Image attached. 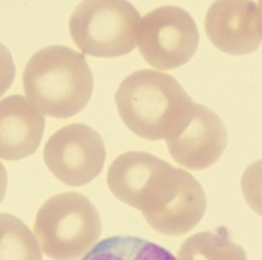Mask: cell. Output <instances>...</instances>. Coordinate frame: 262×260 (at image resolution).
<instances>
[{
  "mask_svg": "<svg viewBox=\"0 0 262 260\" xmlns=\"http://www.w3.org/2000/svg\"><path fill=\"white\" fill-rule=\"evenodd\" d=\"M204 29L210 42L229 55H247L261 44L259 10L254 2L213 3L206 14Z\"/></svg>",
  "mask_w": 262,
  "mask_h": 260,
  "instance_id": "cell-9",
  "label": "cell"
},
{
  "mask_svg": "<svg viewBox=\"0 0 262 260\" xmlns=\"http://www.w3.org/2000/svg\"><path fill=\"white\" fill-rule=\"evenodd\" d=\"M33 231L49 258L78 260L98 242L102 223L88 197L69 192L45 201L37 213Z\"/></svg>",
  "mask_w": 262,
  "mask_h": 260,
  "instance_id": "cell-4",
  "label": "cell"
},
{
  "mask_svg": "<svg viewBox=\"0 0 262 260\" xmlns=\"http://www.w3.org/2000/svg\"><path fill=\"white\" fill-rule=\"evenodd\" d=\"M171 157L190 170L213 166L227 147L222 119L209 108L192 102L165 136Z\"/></svg>",
  "mask_w": 262,
  "mask_h": 260,
  "instance_id": "cell-8",
  "label": "cell"
},
{
  "mask_svg": "<svg viewBox=\"0 0 262 260\" xmlns=\"http://www.w3.org/2000/svg\"><path fill=\"white\" fill-rule=\"evenodd\" d=\"M83 260H176L155 243L129 235H116L99 242Z\"/></svg>",
  "mask_w": 262,
  "mask_h": 260,
  "instance_id": "cell-11",
  "label": "cell"
},
{
  "mask_svg": "<svg viewBox=\"0 0 262 260\" xmlns=\"http://www.w3.org/2000/svg\"><path fill=\"white\" fill-rule=\"evenodd\" d=\"M0 260H43L30 228L7 213H0Z\"/></svg>",
  "mask_w": 262,
  "mask_h": 260,
  "instance_id": "cell-13",
  "label": "cell"
},
{
  "mask_svg": "<svg viewBox=\"0 0 262 260\" xmlns=\"http://www.w3.org/2000/svg\"><path fill=\"white\" fill-rule=\"evenodd\" d=\"M241 188L249 207L262 216V160L247 167L241 177Z\"/></svg>",
  "mask_w": 262,
  "mask_h": 260,
  "instance_id": "cell-14",
  "label": "cell"
},
{
  "mask_svg": "<svg viewBox=\"0 0 262 260\" xmlns=\"http://www.w3.org/2000/svg\"><path fill=\"white\" fill-rule=\"evenodd\" d=\"M23 85L26 99L50 117L69 118L91 98L94 76L85 58L68 46L39 50L26 64Z\"/></svg>",
  "mask_w": 262,
  "mask_h": 260,
  "instance_id": "cell-2",
  "label": "cell"
},
{
  "mask_svg": "<svg viewBox=\"0 0 262 260\" xmlns=\"http://www.w3.org/2000/svg\"><path fill=\"white\" fill-rule=\"evenodd\" d=\"M140 13L128 2L90 0L80 3L70 18V33L80 51L111 58L136 46Z\"/></svg>",
  "mask_w": 262,
  "mask_h": 260,
  "instance_id": "cell-5",
  "label": "cell"
},
{
  "mask_svg": "<svg viewBox=\"0 0 262 260\" xmlns=\"http://www.w3.org/2000/svg\"><path fill=\"white\" fill-rule=\"evenodd\" d=\"M257 10H259V24H260V32H261V38H262V0L256 4Z\"/></svg>",
  "mask_w": 262,
  "mask_h": 260,
  "instance_id": "cell-17",
  "label": "cell"
},
{
  "mask_svg": "<svg viewBox=\"0 0 262 260\" xmlns=\"http://www.w3.org/2000/svg\"><path fill=\"white\" fill-rule=\"evenodd\" d=\"M15 76V67L10 50L0 43V97L9 90Z\"/></svg>",
  "mask_w": 262,
  "mask_h": 260,
  "instance_id": "cell-15",
  "label": "cell"
},
{
  "mask_svg": "<svg viewBox=\"0 0 262 260\" xmlns=\"http://www.w3.org/2000/svg\"><path fill=\"white\" fill-rule=\"evenodd\" d=\"M115 101L125 126L134 134L151 141L165 138L192 103L174 77L148 69L122 81Z\"/></svg>",
  "mask_w": 262,
  "mask_h": 260,
  "instance_id": "cell-3",
  "label": "cell"
},
{
  "mask_svg": "<svg viewBox=\"0 0 262 260\" xmlns=\"http://www.w3.org/2000/svg\"><path fill=\"white\" fill-rule=\"evenodd\" d=\"M106 181L118 200L141 211L161 234H186L206 213L207 199L200 182L187 170L145 151L118 156L107 170Z\"/></svg>",
  "mask_w": 262,
  "mask_h": 260,
  "instance_id": "cell-1",
  "label": "cell"
},
{
  "mask_svg": "<svg viewBox=\"0 0 262 260\" xmlns=\"http://www.w3.org/2000/svg\"><path fill=\"white\" fill-rule=\"evenodd\" d=\"M179 260H247L246 252L235 244L227 228L201 232L184 240Z\"/></svg>",
  "mask_w": 262,
  "mask_h": 260,
  "instance_id": "cell-12",
  "label": "cell"
},
{
  "mask_svg": "<svg viewBox=\"0 0 262 260\" xmlns=\"http://www.w3.org/2000/svg\"><path fill=\"white\" fill-rule=\"evenodd\" d=\"M45 119L26 97L12 95L0 101V158L21 160L39 147Z\"/></svg>",
  "mask_w": 262,
  "mask_h": 260,
  "instance_id": "cell-10",
  "label": "cell"
},
{
  "mask_svg": "<svg viewBox=\"0 0 262 260\" xmlns=\"http://www.w3.org/2000/svg\"><path fill=\"white\" fill-rule=\"evenodd\" d=\"M200 34L194 19L177 6H162L138 23L136 44L146 63L159 70L182 67L191 59Z\"/></svg>",
  "mask_w": 262,
  "mask_h": 260,
  "instance_id": "cell-6",
  "label": "cell"
},
{
  "mask_svg": "<svg viewBox=\"0 0 262 260\" xmlns=\"http://www.w3.org/2000/svg\"><path fill=\"white\" fill-rule=\"evenodd\" d=\"M105 146L97 131L85 124H69L56 131L44 148V161L59 181L80 187L101 174Z\"/></svg>",
  "mask_w": 262,
  "mask_h": 260,
  "instance_id": "cell-7",
  "label": "cell"
},
{
  "mask_svg": "<svg viewBox=\"0 0 262 260\" xmlns=\"http://www.w3.org/2000/svg\"><path fill=\"white\" fill-rule=\"evenodd\" d=\"M6 188H7V173H6L5 166L0 162V203H2L4 197H5Z\"/></svg>",
  "mask_w": 262,
  "mask_h": 260,
  "instance_id": "cell-16",
  "label": "cell"
}]
</instances>
